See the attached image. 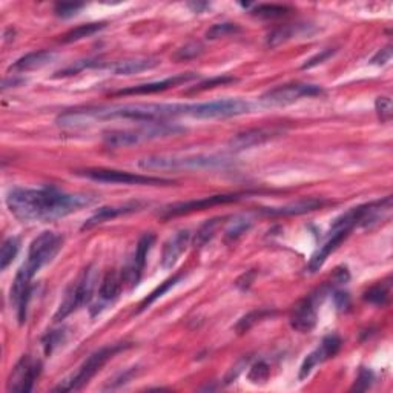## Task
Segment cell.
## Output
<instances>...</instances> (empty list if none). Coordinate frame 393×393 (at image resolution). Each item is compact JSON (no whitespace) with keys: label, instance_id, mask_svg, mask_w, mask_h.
<instances>
[{"label":"cell","instance_id":"3","mask_svg":"<svg viewBox=\"0 0 393 393\" xmlns=\"http://www.w3.org/2000/svg\"><path fill=\"white\" fill-rule=\"evenodd\" d=\"M183 131L185 129L175 126V124H169L166 122H150V123H143V126L137 129L108 131V133H104L103 140L111 148H126L146 140L175 135L179 133H183Z\"/></svg>","mask_w":393,"mask_h":393},{"label":"cell","instance_id":"28","mask_svg":"<svg viewBox=\"0 0 393 393\" xmlns=\"http://www.w3.org/2000/svg\"><path fill=\"white\" fill-rule=\"evenodd\" d=\"M223 218H212V220H207L201 225V227L196 231L195 234V240H194V245L195 247H203L206 243H209L214 238L215 232H217V229L220 227Z\"/></svg>","mask_w":393,"mask_h":393},{"label":"cell","instance_id":"17","mask_svg":"<svg viewBox=\"0 0 393 393\" xmlns=\"http://www.w3.org/2000/svg\"><path fill=\"white\" fill-rule=\"evenodd\" d=\"M278 135H281V129L254 128V129H247L245 131V133H240L235 137H232L231 142H229V146L235 150H245V149H251L254 146L263 145V143L269 142Z\"/></svg>","mask_w":393,"mask_h":393},{"label":"cell","instance_id":"18","mask_svg":"<svg viewBox=\"0 0 393 393\" xmlns=\"http://www.w3.org/2000/svg\"><path fill=\"white\" fill-rule=\"evenodd\" d=\"M349 234L350 231H346V229H330L329 238L326 240V243L323 246L318 247V251L313 254L309 265H307V272L315 273L317 271H319L321 267H323V265L326 263V260L329 258V255L337 251L339 245H341L343 241L349 237Z\"/></svg>","mask_w":393,"mask_h":393},{"label":"cell","instance_id":"20","mask_svg":"<svg viewBox=\"0 0 393 393\" xmlns=\"http://www.w3.org/2000/svg\"><path fill=\"white\" fill-rule=\"evenodd\" d=\"M143 207V203L140 201H129V203H124V205H115V206H103L98 209V211L93 215V217H89L87 220V223L82 226V229H91L94 226L102 225V223H106L109 220H114V218H119L122 215H128V214H133L140 211Z\"/></svg>","mask_w":393,"mask_h":393},{"label":"cell","instance_id":"26","mask_svg":"<svg viewBox=\"0 0 393 393\" xmlns=\"http://www.w3.org/2000/svg\"><path fill=\"white\" fill-rule=\"evenodd\" d=\"M21 251V240L17 237H10L3 241L2 249H0V269L5 271Z\"/></svg>","mask_w":393,"mask_h":393},{"label":"cell","instance_id":"46","mask_svg":"<svg viewBox=\"0 0 393 393\" xmlns=\"http://www.w3.org/2000/svg\"><path fill=\"white\" fill-rule=\"evenodd\" d=\"M189 6H191L195 12H200L201 8H206L207 3H189Z\"/></svg>","mask_w":393,"mask_h":393},{"label":"cell","instance_id":"32","mask_svg":"<svg viewBox=\"0 0 393 393\" xmlns=\"http://www.w3.org/2000/svg\"><path fill=\"white\" fill-rule=\"evenodd\" d=\"M183 278V275H175V277H172V278H169V280H166L165 283H161L159 287H157V289L149 295V297L143 301V303L140 304V309H139V312H143L145 309H148V306H150L154 303L155 300H159L160 297H163V295H165L168 291H171L174 286H177L179 284V281Z\"/></svg>","mask_w":393,"mask_h":393},{"label":"cell","instance_id":"35","mask_svg":"<svg viewBox=\"0 0 393 393\" xmlns=\"http://www.w3.org/2000/svg\"><path fill=\"white\" fill-rule=\"evenodd\" d=\"M269 366H267L265 361H258L257 364H254L251 368V372H249V381L254 384H261L266 383L267 378H269Z\"/></svg>","mask_w":393,"mask_h":393},{"label":"cell","instance_id":"16","mask_svg":"<svg viewBox=\"0 0 393 393\" xmlns=\"http://www.w3.org/2000/svg\"><path fill=\"white\" fill-rule=\"evenodd\" d=\"M123 275L117 272H108L102 280L100 289H98V300L97 303L91 307L93 315L100 313L104 307L113 304L114 301L120 297L123 289Z\"/></svg>","mask_w":393,"mask_h":393},{"label":"cell","instance_id":"15","mask_svg":"<svg viewBox=\"0 0 393 393\" xmlns=\"http://www.w3.org/2000/svg\"><path fill=\"white\" fill-rule=\"evenodd\" d=\"M196 77H199V74H195V73L177 74V76L165 78V80L143 83V85H137V87L120 89V91H117V93H114V94L115 96H146V94H155V93H161V91L171 89L174 87H179V85H181V83H188V82H191V80H195Z\"/></svg>","mask_w":393,"mask_h":393},{"label":"cell","instance_id":"34","mask_svg":"<svg viewBox=\"0 0 393 393\" xmlns=\"http://www.w3.org/2000/svg\"><path fill=\"white\" fill-rule=\"evenodd\" d=\"M237 82V78L231 77V76H218V77H212L207 78V80L201 82L200 85H196L194 89H191L192 93H200V91H207L217 87H226V85H231Z\"/></svg>","mask_w":393,"mask_h":393},{"label":"cell","instance_id":"31","mask_svg":"<svg viewBox=\"0 0 393 393\" xmlns=\"http://www.w3.org/2000/svg\"><path fill=\"white\" fill-rule=\"evenodd\" d=\"M389 283H379L377 286L370 287V289L364 293V301L375 306H385L389 301Z\"/></svg>","mask_w":393,"mask_h":393},{"label":"cell","instance_id":"2","mask_svg":"<svg viewBox=\"0 0 393 393\" xmlns=\"http://www.w3.org/2000/svg\"><path fill=\"white\" fill-rule=\"evenodd\" d=\"M229 163V159L221 155H159L146 157L139 161V168L145 171H180V169H207L223 168Z\"/></svg>","mask_w":393,"mask_h":393},{"label":"cell","instance_id":"9","mask_svg":"<svg viewBox=\"0 0 393 393\" xmlns=\"http://www.w3.org/2000/svg\"><path fill=\"white\" fill-rule=\"evenodd\" d=\"M319 94H323V88L318 87V85L287 83L266 91V93L260 97V103L266 108L287 106V104L298 102L300 98L315 97Z\"/></svg>","mask_w":393,"mask_h":393},{"label":"cell","instance_id":"8","mask_svg":"<svg viewBox=\"0 0 393 393\" xmlns=\"http://www.w3.org/2000/svg\"><path fill=\"white\" fill-rule=\"evenodd\" d=\"M76 174L87 177L89 180L98 183H109V185H137V186H168L172 185L171 180L160 179V177H149L140 174H131L126 171H115V169H83Z\"/></svg>","mask_w":393,"mask_h":393},{"label":"cell","instance_id":"37","mask_svg":"<svg viewBox=\"0 0 393 393\" xmlns=\"http://www.w3.org/2000/svg\"><path fill=\"white\" fill-rule=\"evenodd\" d=\"M375 109L377 114L379 117L381 122H389L392 119V111H393V104L390 97H378L375 102Z\"/></svg>","mask_w":393,"mask_h":393},{"label":"cell","instance_id":"45","mask_svg":"<svg viewBox=\"0 0 393 393\" xmlns=\"http://www.w3.org/2000/svg\"><path fill=\"white\" fill-rule=\"evenodd\" d=\"M349 278L350 273L347 271V267H339V269H337L335 273H333V283L335 284H346Z\"/></svg>","mask_w":393,"mask_h":393},{"label":"cell","instance_id":"14","mask_svg":"<svg viewBox=\"0 0 393 393\" xmlns=\"http://www.w3.org/2000/svg\"><path fill=\"white\" fill-rule=\"evenodd\" d=\"M339 349H341V338L335 335V333H332V335H327L323 341H321L319 347H317L315 350L311 352L309 355L304 358V361L300 368V377L298 378L306 379L318 364L324 363L329 358L335 357L337 353L339 352Z\"/></svg>","mask_w":393,"mask_h":393},{"label":"cell","instance_id":"22","mask_svg":"<svg viewBox=\"0 0 393 393\" xmlns=\"http://www.w3.org/2000/svg\"><path fill=\"white\" fill-rule=\"evenodd\" d=\"M54 58L56 54L51 51L30 52V54L21 57L19 60L12 63L10 71H14V73H26V71L41 69L43 67H47V65L54 60Z\"/></svg>","mask_w":393,"mask_h":393},{"label":"cell","instance_id":"36","mask_svg":"<svg viewBox=\"0 0 393 393\" xmlns=\"http://www.w3.org/2000/svg\"><path fill=\"white\" fill-rule=\"evenodd\" d=\"M65 337H67V332H65V330L49 332L48 335L43 338V349H45V353H47V355L49 357L51 353L56 350V347H58L62 343H65Z\"/></svg>","mask_w":393,"mask_h":393},{"label":"cell","instance_id":"11","mask_svg":"<svg viewBox=\"0 0 393 393\" xmlns=\"http://www.w3.org/2000/svg\"><path fill=\"white\" fill-rule=\"evenodd\" d=\"M42 373V363L36 361L31 357H23L21 361L12 370L10 381H8V390L10 392H31L37 378Z\"/></svg>","mask_w":393,"mask_h":393},{"label":"cell","instance_id":"30","mask_svg":"<svg viewBox=\"0 0 393 393\" xmlns=\"http://www.w3.org/2000/svg\"><path fill=\"white\" fill-rule=\"evenodd\" d=\"M252 227V220L247 218V217H237L234 218L231 223H229V226L226 229V241H235L238 240L241 235L246 234L249 229Z\"/></svg>","mask_w":393,"mask_h":393},{"label":"cell","instance_id":"41","mask_svg":"<svg viewBox=\"0 0 393 393\" xmlns=\"http://www.w3.org/2000/svg\"><path fill=\"white\" fill-rule=\"evenodd\" d=\"M337 52V49H324V51H321V52H318L317 56H313V57H311L309 60H307L303 67V69H311V68H313V67H317V65H319V63H323V62H326L327 58L329 57H332L333 54H335Z\"/></svg>","mask_w":393,"mask_h":393},{"label":"cell","instance_id":"24","mask_svg":"<svg viewBox=\"0 0 393 393\" xmlns=\"http://www.w3.org/2000/svg\"><path fill=\"white\" fill-rule=\"evenodd\" d=\"M307 28L304 25H281L278 28H275L273 31L269 32V36L266 38V45L271 48L278 47V45L284 43L287 41H291V38L297 37L300 34H303L306 32Z\"/></svg>","mask_w":393,"mask_h":393},{"label":"cell","instance_id":"21","mask_svg":"<svg viewBox=\"0 0 393 393\" xmlns=\"http://www.w3.org/2000/svg\"><path fill=\"white\" fill-rule=\"evenodd\" d=\"M323 205L324 201L319 199H306L278 207H261L260 212L267 215V217H292V215H303L315 211V209H319Z\"/></svg>","mask_w":393,"mask_h":393},{"label":"cell","instance_id":"25","mask_svg":"<svg viewBox=\"0 0 393 393\" xmlns=\"http://www.w3.org/2000/svg\"><path fill=\"white\" fill-rule=\"evenodd\" d=\"M104 26H106V23H104V22H94V23L80 25V26H77V28L68 31L67 34H65V36L62 37V42H63V43L78 42V41H82V38H85V37L94 36L96 32L102 31V30L104 28Z\"/></svg>","mask_w":393,"mask_h":393},{"label":"cell","instance_id":"43","mask_svg":"<svg viewBox=\"0 0 393 393\" xmlns=\"http://www.w3.org/2000/svg\"><path fill=\"white\" fill-rule=\"evenodd\" d=\"M247 361H249V358H243V359H241V361H240L237 366H235V368H232L231 370H229V373H227L226 378H225V383H226V384H229V383H232L234 379H237V378H238V375L241 373V370H243V369L246 368Z\"/></svg>","mask_w":393,"mask_h":393},{"label":"cell","instance_id":"33","mask_svg":"<svg viewBox=\"0 0 393 393\" xmlns=\"http://www.w3.org/2000/svg\"><path fill=\"white\" fill-rule=\"evenodd\" d=\"M234 32H240V26L237 23L225 22V23H217V25H214L212 28H209L206 32V37L209 38V41H215V38L234 34Z\"/></svg>","mask_w":393,"mask_h":393},{"label":"cell","instance_id":"23","mask_svg":"<svg viewBox=\"0 0 393 393\" xmlns=\"http://www.w3.org/2000/svg\"><path fill=\"white\" fill-rule=\"evenodd\" d=\"M159 63H160L159 58H153V57L131 58V60L115 62L114 65H109V69L113 71L115 76H133V74L142 73V71L153 69Z\"/></svg>","mask_w":393,"mask_h":393},{"label":"cell","instance_id":"6","mask_svg":"<svg viewBox=\"0 0 393 393\" xmlns=\"http://www.w3.org/2000/svg\"><path fill=\"white\" fill-rule=\"evenodd\" d=\"M62 246H63L62 235L49 231L41 234L31 243L28 257H26V261L22 265V267L34 277L43 266H47L56 258V255L60 252Z\"/></svg>","mask_w":393,"mask_h":393},{"label":"cell","instance_id":"40","mask_svg":"<svg viewBox=\"0 0 393 393\" xmlns=\"http://www.w3.org/2000/svg\"><path fill=\"white\" fill-rule=\"evenodd\" d=\"M83 8V3H57L56 14L58 17H73Z\"/></svg>","mask_w":393,"mask_h":393},{"label":"cell","instance_id":"38","mask_svg":"<svg viewBox=\"0 0 393 393\" xmlns=\"http://www.w3.org/2000/svg\"><path fill=\"white\" fill-rule=\"evenodd\" d=\"M201 52H203L201 43L192 42V43L185 45V47L177 51L174 57L177 58V60H189V58H194L196 56H200Z\"/></svg>","mask_w":393,"mask_h":393},{"label":"cell","instance_id":"27","mask_svg":"<svg viewBox=\"0 0 393 393\" xmlns=\"http://www.w3.org/2000/svg\"><path fill=\"white\" fill-rule=\"evenodd\" d=\"M272 315H275V312L269 309H258V311L249 312L247 315H245L237 324H235V330H237L238 333H246L251 330L255 324L260 323L261 319H266L267 317H272Z\"/></svg>","mask_w":393,"mask_h":393},{"label":"cell","instance_id":"19","mask_svg":"<svg viewBox=\"0 0 393 393\" xmlns=\"http://www.w3.org/2000/svg\"><path fill=\"white\" fill-rule=\"evenodd\" d=\"M191 240V232L188 229H181L177 231L174 235L168 238V241L163 246L161 251V267L163 269H172L177 261H179L180 255L185 252V249Z\"/></svg>","mask_w":393,"mask_h":393},{"label":"cell","instance_id":"4","mask_svg":"<svg viewBox=\"0 0 393 393\" xmlns=\"http://www.w3.org/2000/svg\"><path fill=\"white\" fill-rule=\"evenodd\" d=\"M126 347H129V344H124V343L102 347V349H98L97 352L93 353V355L88 357L87 361L78 368V370L74 373L73 377L65 379V381L58 384L54 390L56 392L80 390L83 385H87L91 379H93L97 373L102 370L103 366L106 364L109 359L115 355V353L124 350Z\"/></svg>","mask_w":393,"mask_h":393},{"label":"cell","instance_id":"29","mask_svg":"<svg viewBox=\"0 0 393 393\" xmlns=\"http://www.w3.org/2000/svg\"><path fill=\"white\" fill-rule=\"evenodd\" d=\"M292 8L286 5H257L254 6L251 14L260 19H280L289 14Z\"/></svg>","mask_w":393,"mask_h":393},{"label":"cell","instance_id":"42","mask_svg":"<svg viewBox=\"0 0 393 393\" xmlns=\"http://www.w3.org/2000/svg\"><path fill=\"white\" fill-rule=\"evenodd\" d=\"M390 57H392V48L390 47H385L383 49H379L375 56H373V58L370 60L372 65H385L389 60H390Z\"/></svg>","mask_w":393,"mask_h":393},{"label":"cell","instance_id":"13","mask_svg":"<svg viewBox=\"0 0 393 393\" xmlns=\"http://www.w3.org/2000/svg\"><path fill=\"white\" fill-rule=\"evenodd\" d=\"M154 243H155V235L153 232L142 235L139 243H137L134 257H133V260H131L129 266L122 273L123 275V283H128L131 289L139 284L143 269H145L148 254H149L150 249H153Z\"/></svg>","mask_w":393,"mask_h":393},{"label":"cell","instance_id":"39","mask_svg":"<svg viewBox=\"0 0 393 393\" xmlns=\"http://www.w3.org/2000/svg\"><path fill=\"white\" fill-rule=\"evenodd\" d=\"M373 384V373L369 369H361L358 373V378L355 379V384L352 385V392H364L370 389V385Z\"/></svg>","mask_w":393,"mask_h":393},{"label":"cell","instance_id":"44","mask_svg":"<svg viewBox=\"0 0 393 393\" xmlns=\"http://www.w3.org/2000/svg\"><path fill=\"white\" fill-rule=\"evenodd\" d=\"M333 300H335V304L339 311H344L350 306L349 293H346V292H335V295H333Z\"/></svg>","mask_w":393,"mask_h":393},{"label":"cell","instance_id":"12","mask_svg":"<svg viewBox=\"0 0 393 393\" xmlns=\"http://www.w3.org/2000/svg\"><path fill=\"white\" fill-rule=\"evenodd\" d=\"M319 295H323V289L318 291V293H312L307 298L301 300L300 303L293 307L291 313L292 329L301 333H309L313 330L318 319L317 306L319 303Z\"/></svg>","mask_w":393,"mask_h":393},{"label":"cell","instance_id":"5","mask_svg":"<svg viewBox=\"0 0 393 393\" xmlns=\"http://www.w3.org/2000/svg\"><path fill=\"white\" fill-rule=\"evenodd\" d=\"M97 269L94 266H88L87 269L82 272L80 277L77 278L76 283L68 287L67 293H65L63 301L58 306V311L56 312L54 319L62 321L71 313L80 309L82 306L88 304L93 300V295L97 286Z\"/></svg>","mask_w":393,"mask_h":393},{"label":"cell","instance_id":"1","mask_svg":"<svg viewBox=\"0 0 393 393\" xmlns=\"http://www.w3.org/2000/svg\"><path fill=\"white\" fill-rule=\"evenodd\" d=\"M94 203L87 194H67L56 188H14L6 196L10 212L22 221H54Z\"/></svg>","mask_w":393,"mask_h":393},{"label":"cell","instance_id":"7","mask_svg":"<svg viewBox=\"0 0 393 393\" xmlns=\"http://www.w3.org/2000/svg\"><path fill=\"white\" fill-rule=\"evenodd\" d=\"M251 111L249 104L243 98H223V100L205 102L188 104L186 115L194 119H229V117L243 115Z\"/></svg>","mask_w":393,"mask_h":393},{"label":"cell","instance_id":"10","mask_svg":"<svg viewBox=\"0 0 393 393\" xmlns=\"http://www.w3.org/2000/svg\"><path fill=\"white\" fill-rule=\"evenodd\" d=\"M241 199V194H218V195H211L205 196V199L200 200H189V201H181V203H174L171 206H166L163 209L161 217L163 218H172V217H180V215H186L195 211H203V209L217 206V205H227V203L238 201Z\"/></svg>","mask_w":393,"mask_h":393}]
</instances>
